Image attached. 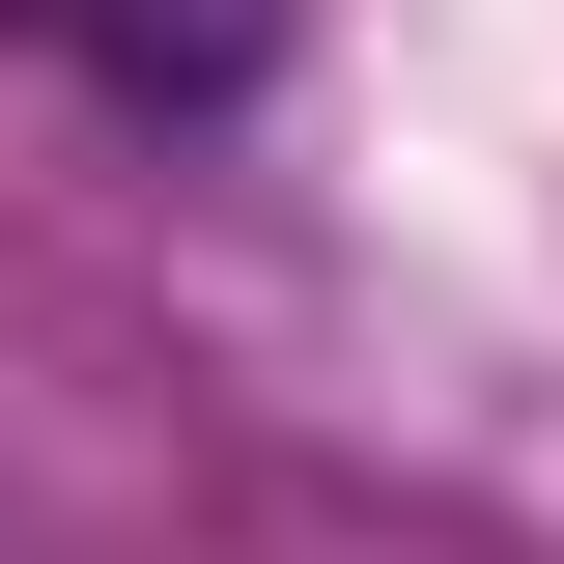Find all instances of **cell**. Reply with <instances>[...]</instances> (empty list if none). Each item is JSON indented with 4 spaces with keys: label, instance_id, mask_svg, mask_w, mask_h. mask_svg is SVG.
<instances>
[{
    "label": "cell",
    "instance_id": "obj_1",
    "mask_svg": "<svg viewBox=\"0 0 564 564\" xmlns=\"http://www.w3.org/2000/svg\"><path fill=\"white\" fill-rule=\"evenodd\" d=\"M29 57L141 85V113H226V85H282V0H0Z\"/></svg>",
    "mask_w": 564,
    "mask_h": 564
}]
</instances>
